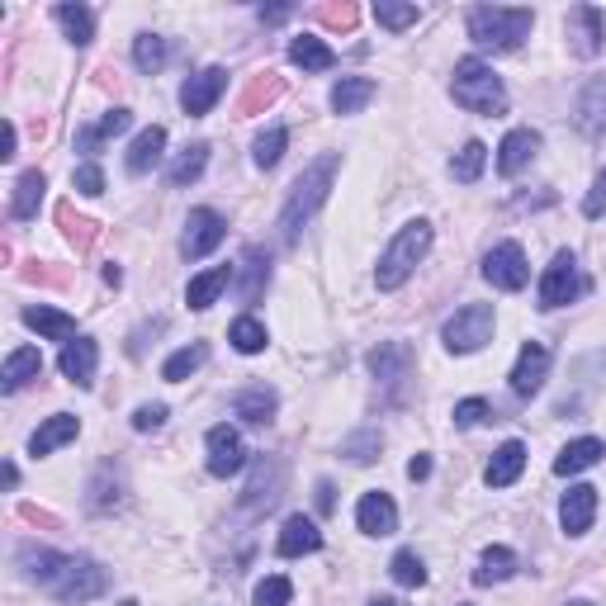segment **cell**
I'll return each instance as SVG.
<instances>
[{
    "instance_id": "obj_1",
    "label": "cell",
    "mask_w": 606,
    "mask_h": 606,
    "mask_svg": "<svg viewBox=\"0 0 606 606\" xmlns=\"http://www.w3.org/2000/svg\"><path fill=\"white\" fill-rule=\"evenodd\" d=\"M20 564L38 588L53 592V597H62V602H90L109 583L105 569H100L95 559H86V554H57V550H43V545H24Z\"/></svg>"
},
{
    "instance_id": "obj_2",
    "label": "cell",
    "mask_w": 606,
    "mask_h": 606,
    "mask_svg": "<svg viewBox=\"0 0 606 606\" xmlns=\"http://www.w3.org/2000/svg\"><path fill=\"white\" fill-rule=\"evenodd\" d=\"M337 171H341V157H337V152H322L318 162L304 166V176L294 180V190H289V199H285V214H280V237H285V242H299V232L313 223L318 209L327 204L332 185H337Z\"/></svg>"
},
{
    "instance_id": "obj_3",
    "label": "cell",
    "mask_w": 606,
    "mask_h": 606,
    "mask_svg": "<svg viewBox=\"0 0 606 606\" xmlns=\"http://www.w3.org/2000/svg\"><path fill=\"white\" fill-rule=\"evenodd\" d=\"M431 242H436V232H431L427 218H412V223H403V228H398V237L389 242V252L379 256V266H375V285H379L384 294L403 289L408 280H412V270L427 261Z\"/></svg>"
},
{
    "instance_id": "obj_4",
    "label": "cell",
    "mask_w": 606,
    "mask_h": 606,
    "mask_svg": "<svg viewBox=\"0 0 606 606\" xmlns=\"http://www.w3.org/2000/svg\"><path fill=\"white\" fill-rule=\"evenodd\" d=\"M464 24H469V38L483 48V53H517L526 38H531V29H536V15L531 10L474 5Z\"/></svg>"
},
{
    "instance_id": "obj_5",
    "label": "cell",
    "mask_w": 606,
    "mask_h": 606,
    "mask_svg": "<svg viewBox=\"0 0 606 606\" xmlns=\"http://www.w3.org/2000/svg\"><path fill=\"white\" fill-rule=\"evenodd\" d=\"M450 95H455V105H464L469 114H488V119L507 109V86H502V76L488 67L483 57L455 62V81H450Z\"/></svg>"
},
{
    "instance_id": "obj_6",
    "label": "cell",
    "mask_w": 606,
    "mask_h": 606,
    "mask_svg": "<svg viewBox=\"0 0 606 606\" xmlns=\"http://www.w3.org/2000/svg\"><path fill=\"white\" fill-rule=\"evenodd\" d=\"M441 341L450 356H474L493 341V308L488 304H464L455 318L441 327Z\"/></svg>"
},
{
    "instance_id": "obj_7",
    "label": "cell",
    "mask_w": 606,
    "mask_h": 606,
    "mask_svg": "<svg viewBox=\"0 0 606 606\" xmlns=\"http://www.w3.org/2000/svg\"><path fill=\"white\" fill-rule=\"evenodd\" d=\"M228 237V218L218 209H190L185 218V237H180V252H185V261H204V256H214L223 247Z\"/></svg>"
},
{
    "instance_id": "obj_8",
    "label": "cell",
    "mask_w": 606,
    "mask_h": 606,
    "mask_svg": "<svg viewBox=\"0 0 606 606\" xmlns=\"http://www.w3.org/2000/svg\"><path fill=\"white\" fill-rule=\"evenodd\" d=\"M583 275H578V261H573V252H559L554 261L545 266V275H540V308H564V304H573L578 294H583Z\"/></svg>"
},
{
    "instance_id": "obj_9",
    "label": "cell",
    "mask_w": 606,
    "mask_h": 606,
    "mask_svg": "<svg viewBox=\"0 0 606 606\" xmlns=\"http://www.w3.org/2000/svg\"><path fill=\"white\" fill-rule=\"evenodd\" d=\"M483 280H488L493 289H507V294L526 289V280H531L526 252L517 247V242H498V247L483 256Z\"/></svg>"
},
{
    "instance_id": "obj_10",
    "label": "cell",
    "mask_w": 606,
    "mask_h": 606,
    "mask_svg": "<svg viewBox=\"0 0 606 606\" xmlns=\"http://www.w3.org/2000/svg\"><path fill=\"white\" fill-rule=\"evenodd\" d=\"M564 34H569V48L578 57H597L606 43V15L597 5H573L564 20Z\"/></svg>"
},
{
    "instance_id": "obj_11",
    "label": "cell",
    "mask_w": 606,
    "mask_h": 606,
    "mask_svg": "<svg viewBox=\"0 0 606 606\" xmlns=\"http://www.w3.org/2000/svg\"><path fill=\"white\" fill-rule=\"evenodd\" d=\"M209 474L214 479H232V474H242L247 469V446H242V431L237 427H214L209 431Z\"/></svg>"
},
{
    "instance_id": "obj_12",
    "label": "cell",
    "mask_w": 606,
    "mask_h": 606,
    "mask_svg": "<svg viewBox=\"0 0 606 606\" xmlns=\"http://www.w3.org/2000/svg\"><path fill=\"white\" fill-rule=\"evenodd\" d=\"M223 90H228V72L204 67L199 76H190V81L180 86V109H185L190 119H199V114H209L218 100H223Z\"/></svg>"
},
{
    "instance_id": "obj_13",
    "label": "cell",
    "mask_w": 606,
    "mask_h": 606,
    "mask_svg": "<svg viewBox=\"0 0 606 606\" xmlns=\"http://www.w3.org/2000/svg\"><path fill=\"white\" fill-rule=\"evenodd\" d=\"M550 375V346L545 341H526L521 346V356H517V365H512V394H521V398H531L540 394V384H545Z\"/></svg>"
},
{
    "instance_id": "obj_14",
    "label": "cell",
    "mask_w": 606,
    "mask_h": 606,
    "mask_svg": "<svg viewBox=\"0 0 606 606\" xmlns=\"http://www.w3.org/2000/svg\"><path fill=\"white\" fill-rule=\"evenodd\" d=\"M592 517H597V488H592V483H573L569 493H564V502H559L564 536H588Z\"/></svg>"
},
{
    "instance_id": "obj_15",
    "label": "cell",
    "mask_w": 606,
    "mask_h": 606,
    "mask_svg": "<svg viewBox=\"0 0 606 606\" xmlns=\"http://www.w3.org/2000/svg\"><path fill=\"white\" fill-rule=\"evenodd\" d=\"M536 152H540V133H536V128H512V133L498 143V171L502 176H521L526 166L536 162Z\"/></svg>"
},
{
    "instance_id": "obj_16",
    "label": "cell",
    "mask_w": 606,
    "mask_h": 606,
    "mask_svg": "<svg viewBox=\"0 0 606 606\" xmlns=\"http://www.w3.org/2000/svg\"><path fill=\"white\" fill-rule=\"evenodd\" d=\"M356 526L365 536H394L398 531V502L389 493H365L356 502Z\"/></svg>"
},
{
    "instance_id": "obj_17",
    "label": "cell",
    "mask_w": 606,
    "mask_h": 606,
    "mask_svg": "<svg viewBox=\"0 0 606 606\" xmlns=\"http://www.w3.org/2000/svg\"><path fill=\"white\" fill-rule=\"evenodd\" d=\"M280 479H285V469H280L275 460H256L252 464V483H247V493H242V512H261L270 507V502L280 498Z\"/></svg>"
},
{
    "instance_id": "obj_18",
    "label": "cell",
    "mask_w": 606,
    "mask_h": 606,
    "mask_svg": "<svg viewBox=\"0 0 606 606\" xmlns=\"http://www.w3.org/2000/svg\"><path fill=\"white\" fill-rule=\"evenodd\" d=\"M280 559H299V554H318L322 550V531L313 517H289L280 526V540H275Z\"/></svg>"
},
{
    "instance_id": "obj_19",
    "label": "cell",
    "mask_w": 606,
    "mask_h": 606,
    "mask_svg": "<svg viewBox=\"0 0 606 606\" xmlns=\"http://www.w3.org/2000/svg\"><path fill=\"white\" fill-rule=\"evenodd\" d=\"M275 408H280V398H275V389H266V384H252V389H242L232 398V417H242L247 427L275 422Z\"/></svg>"
},
{
    "instance_id": "obj_20",
    "label": "cell",
    "mask_w": 606,
    "mask_h": 606,
    "mask_svg": "<svg viewBox=\"0 0 606 606\" xmlns=\"http://www.w3.org/2000/svg\"><path fill=\"white\" fill-rule=\"evenodd\" d=\"M57 365H62V375H67L72 384H86L95 379V365H100V351H95V341L90 337H76V341H67L62 346V356H57Z\"/></svg>"
},
{
    "instance_id": "obj_21",
    "label": "cell",
    "mask_w": 606,
    "mask_h": 606,
    "mask_svg": "<svg viewBox=\"0 0 606 606\" xmlns=\"http://www.w3.org/2000/svg\"><path fill=\"white\" fill-rule=\"evenodd\" d=\"M521 469H526V446L521 441H502L493 450V460H488L483 479H488V488H512L521 479Z\"/></svg>"
},
{
    "instance_id": "obj_22",
    "label": "cell",
    "mask_w": 606,
    "mask_h": 606,
    "mask_svg": "<svg viewBox=\"0 0 606 606\" xmlns=\"http://www.w3.org/2000/svg\"><path fill=\"white\" fill-rule=\"evenodd\" d=\"M81 436V417H72V412H57V417H48L43 427L29 436V455H53L57 446H67Z\"/></svg>"
},
{
    "instance_id": "obj_23",
    "label": "cell",
    "mask_w": 606,
    "mask_h": 606,
    "mask_svg": "<svg viewBox=\"0 0 606 606\" xmlns=\"http://www.w3.org/2000/svg\"><path fill=\"white\" fill-rule=\"evenodd\" d=\"M602 455H606V446L597 441V436H578V441H569L559 455H554V474H559V479H573V474L592 469Z\"/></svg>"
},
{
    "instance_id": "obj_24",
    "label": "cell",
    "mask_w": 606,
    "mask_h": 606,
    "mask_svg": "<svg viewBox=\"0 0 606 606\" xmlns=\"http://www.w3.org/2000/svg\"><path fill=\"white\" fill-rule=\"evenodd\" d=\"M43 375V356H38V346H20V351L5 356V370H0V389L5 394H20L29 379Z\"/></svg>"
},
{
    "instance_id": "obj_25",
    "label": "cell",
    "mask_w": 606,
    "mask_h": 606,
    "mask_svg": "<svg viewBox=\"0 0 606 606\" xmlns=\"http://www.w3.org/2000/svg\"><path fill=\"white\" fill-rule=\"evenodd\" d=\"M232 275H237V270H232V266L199 270V275L190 280V289H185V304L195 308V313H204V308H214V304H218V294H223V289L232 285Z\"/></svg>"
},
{
    "instance_id": "obj_26",
    "label": "cell",
    "mask_w": 606,
    "mask_h": 606,
    "mask_svg": "<svg viewBox=\"0 0 606 606\" xmlns=\"http://www.w3.org/2000/svg\"><path fill=\"white\" fill-rule=\"evenodd\" d=\"M162 152H166V128L162 124H152V128H143V133L133 138V147H128V176H147L152 166L162 162Z\"/></svg>"
},
{
    "instance_id": "obj_27",
    "label": "cell",
    "mask_w": 606,
    "mask_h": 606,
    "mask_svg": "<svg viewBox=\"0 0 606 606\" xmlns=\"http://www.w3.org/2000/svg\"><path fill=\"white\" fill-rule=\"evenodd\" d=\"M24 322L38 332V337H48V341H76V318L67 313H57V308H48V304H34V308H24Z\"/></svg>"
},
{
    "instance_id": "obj_28",
    "label": "cell",
    "mask_w": 606,
    "mask_h": 606,
    "mask_svg": "<svg viewBox=\"0 0 606 606\" xmlns=\"http://www.w3.org/2000/svg\"><path fill=\"white\" fill-rule=\"evenodd\" d=\"M289 62L304 72H332L337 67V53L318 34H299V38H289Z\"/></svg>"
},
{
    "instance_id": "obj_29",
    "label": "cell",
    "mask_w": 606,
    "mask_h": 606,
    "mask_svg": "<svg viewBox=\"0 0 606 606\" xmlns=\"http://www.w3.org/2000/svg\"><path fill=\"white\" fill-rule=\"evenodd\" d=\"M375 81H370V76H341L337 86H332V109L337 114H360L370 105V100H375Z\"/></svg>"
},
{
    "instance_id": "obj_30",
    "label": "cell",
    "mask_w": 606,
    "mask_h": 606,
    "mask_svg": "<svg viewBox=\"0 0 606 606\" xmlns=\"http://www.w3.org/2000/svg\"><path fill=\"white\" fill-rule=\"evenodd\" d=\"M408 360H412V351L403 341H384V346H375V351H370V375L375 379H384V384H394V379H403V370H408Z\"/></svg>"
},
{
    "instance_id": "obj_31",
    "label": "cell",
    "mask_w": 606,
    "mask_h": 606,
    "mask_svg": "<svg viewBox=\"0 0 606 606\" xmlns=\"http://www.w3.org/2000/svg\"><path fill=\"white\" fill-rule=\"evenodd\" d=\"M517 573V550H507V545H493L479 559V569H474V583L488 588V583H507V578Z\"/></svg>"
},
{
    "instance_id": "obj_32",
    "label": "cell",
    "mask_w": 606,
    "mask_h": 606,
    "mask_svg": "<svg viewBox=\"0 0 606 606\" xmlns=\"http://www.w3.org/2000/svg\"><path fill=\"white\" fill-rule=\"evenodd\" d=\"M53 20L67 29V38L76 48H86L90 38H95V10H90V5H57Z\"/></svg>"
},
{
    "instance_id": "obj_33",
    "label": "cell",
    "mask_w": 606,
    "mask_h": 606,
    "mask_svg": "<svg viewBox=\"0 0 606 606\" xmlns=\"http://www.w3.org/2000/svg\"><path fill=\"white\" fill-rule=\"evenodd\" d=\"M43 190H48L43 171H24L15 180V199H10V214H15V218H34L38 204H43Z\"/></svg>"
},
{
    "instance_id": "obj_34",
    "label": "cell",
    "mask_w": 606,
    "mask_h": 606,
    "mask_svg": "<svg viewBox=\"0 0 606 606\" xmlns=\"http://www.w3.org/2000/svg\"><path fill=\"white\" fill-rule=\"evenodd\" d=\"M204 166H209V147L195 143V147H185L180 157L171 162V171H166V180H171L176 190H185V185H195V180L204 176Z\"/></svg>"
},
{
    "instance_id": "obj_35",
    "label": "cell",
    "mask_w": 606,
    "mask_h": 606,
    "mask_svg": "<svg viewBox=\"0 0 606 606\" xmlns=\"http://www.w3.org/2000/svg\"><path fill=\"white\" fill-rule=\"evenodd\" d=\"M228 341L237 346L242 356H261L266 346H270V332H266V322H256V318L247 313V318H237V322L228 327Z\"/></svg>"
},
{
    "instance_id": "obj_36",
    "label": "cell",
    "mask_w": 606,
    "mask_h": 606,
    "mask_svg": "<svg viewBox=\"0 0 606 606\" xmlns=\"http://www.w3.org/2000/svg\"><path fill=\"white\" fill-rule=\"evenodd\" d=\"M209 360V346L204 341H195V346H180L176 356H166V365H162V379H171V384H180V379H190L195 370Z\"/></svg>"
},
{
    "instance_id": "obj_37",
    "label": "cell",
    "mask_w": 606,
    "mask_h": 606,
    "mask_svg": "<svg viewBox=\"0 0 606 606\" xmlns=\"http://www.w3.org/2000/svg\"><path fill=\"white\" fill-rule=\"evenodd\" d=\"M166 57H171V43H166L162 34H138L133 38V62H138V72H162L166 67Z\"/></svg>"
},
{
    "instance_id": "obj_38",
    "label": "cell",
    "mask_w": 606,
    "mask_h": 606,
    "mask_svg": "<svg viewBox=\"0 0 606 606\" xmlns=\"http://www.w3.org/2000/svg\"><path fill=\"white\" fill-rule=\"evenodd\" d=\"M285 147H289V128L285 124H270L261 138H256V147H252V157L261 171H270V166H280V157H285Z\"/></svg>"
},
{
    "instance_id": "obj_39",
    "label": "cell",
    "mask_w": 606,
    "mask_h": 606,
    "mask_svg": "<svg viewBox=\"0 0 606 606\" xmlns=\"http://www.w3.org/2000/svg\"><path fill=\"white\" fill-rule=\"evenodd\" d=\"M483 166H488V147L479 143V138H469V143L455 152V162H450V176L464 180V185H474V180L483 176Z\"/></svg>"
},
{
    "instance_id": "obj_40",
    "label": "cell",
    "mask_w": 606,
    "mask_h": 606,
    "mask_svg": "<svg viewBox=\"0 0 606 606\" xmlns=\"http://www.w3.org/2000/svg\"><path fill=\"white\" fill-rule=\"evenodd\" d=\"M389 573H394L398 588H422V583H427V564H422L417 550H398L394 564H389Z\"/></svg>"
},
{
    "instance_id": "obj_41",
    "label": "cell",
    "mask_w": 606,
    "mask_h": 606,
    "mask_svg": "<svg viewBox=\"0 0 606 606\" xmlns=\"http://www.w3.org/2000/svg\"><path fill=\"white\" fill-rule=\"evenodd\" d=\"M128 128H133V114H128V109H109L105 119H100V128H86V133H81V147L90 152L95 143H105V138L128 133Z\"/></svg>"
},
{
    "instance_id": "obj_42",
    "label": "cell",
    "mask_w": 606,
    "mask_h": 606,
    "mask_svg": "<svg viewBox=\"0 0 606 606\" xmlns=\"http://www.w3.org/2000/svg\"><path fill=\"white\" fill-rule=\"evenodd\" d=\"M375 20L384 24V29H412V24H417L422 20V10L417 5H403V0H379V5H375Z\"/></svg>"
},
{
    "instance_id": "obj_43",
    "label": "cell",
    "mask_w": 606,
    "mask_h": 606,
    "mask_svg": "<svg viewBox=\"0 0 606 606\" xmlns=\"http://www.w3.org/2000/svg\"><path fill=\"white\" fill-rule=\"evenodd\" d=\"M289 597H294V583L285 573H270V578H261L256 583V597H252V606H289Z\"/></svg>"
},
{
    "instance_id": "obj_44",
    "label": "cell",
    "mask_w": 606,
    "mask_h": 606,
    "mask_svg": "<svg viewBox=\"0 0 606 606\" xmlns=\"http://www.w3.org/2000/svg\"><path fill=\"white\" fill-rule=\"evenodd\" d=\"M242 266H247V285H242V299L256 304V294L270 285V261H266L261 252H247V261H242Z\"/></svg>"
},
{
    "instance_id": "obj_45",
    "label": "cell",
    "mask_w": 606,
    "mask_h": 606,
    "mask_svg": "<svg viewBox=\"0 0 606 606\" xmlns=\"http://www.w3.org/2000/svg\"><path fill=\"white\" fill-rule=\"evenodd\" d=\"M488 412L493 408H488L483 398H464V403H455V427H464V431L479 427V422H488Z\"/></svg>"
},
{
    "instance_id": "obj_46",
    "label": "cell",
    "mask_w": 606,
    "mask_h": 606,
    "mask_svg": "<svg viewBox=\"0 0 606 606\" xmlns=\"http://www.w3.org/2000/svg\"><path fill=\"white\" fill-rule=\"evenodd\" d=\"M76 190H81V195H100V190H105V171H100L95 162H81L76 166Z\"/></svg>"
},
{
    "instance_id": "obj_47",
    "label": "cell",
    "mask_w": 606,
    "mask_h": 606,
    "mask_svg": "<svg viewBox=\"0 0 606 606\" xmlns=\"http://www.w3.org/2000/svg\"><path fill=\"white\" fill-rule=\"evenodd\" d=\"M166 422V403H143L133 412V431H157Z\"/></svg>"
},
{
    "instance_id": "obj_48",
    "label": "cell",
    "mask_w": 606,
    "mask_h": 606,
    "mask_svg": "<svg viewBox=\"0 0 606 606\" xmlns=\"http://www.w3.org/2000/svg\"><path fill=\"white\" fill-rule=\"evenodd\" d=\"M375 450H379V436H375V431H365V436H356V441H346V455H351L356 464H370V460H375Z\"/></svg>"
},
{
    "instance_id": "obj_49",
    "label": "cell",
    "mask_w": 606,
    "mask_h": 606,
    "mask_svg": "<svg viewBox=\"0 0 606 606\" xmlns=\"http://www.w3.org/2000/svg\"><path fill=\"white\" fill-rule=\"evenodd\" d=\"M583 214L588 218H602L606 214V171L592 180V190H588V199H583Z\"/></svg>"
},
{
    "instance_id": "obj_50",
    "label": "cell",
    "mask_w": 606,
    "mask_h": 606,
    "mask_svg": "<svg viewBox=\"0 0 606 606\" xmlns=\"http://www.w3.org/2000/svg\"><path fill=\"white\" fill-rule=\"evenodd\" d=\"M427 474H431V460L427 455H412L408 460V479H427Z\"/></svg>"
},
{
    "instance_id": "obj_51",
    "label": "cell",
    "mask_w": 606,
    "mask_h": 606,
    "mask_svg": "<svg viewBox=\"0 0 606 606\" xmlns=\"http://www.w3.org/2000/svg\"><path fill=\"white\" fill-rule=\"evenodd\" d=\"M289 15H294V10H289V5H275V10H261V20H266V24H280V20H289Z\"/></svg>"
},
{
    "instance_id": "obj_52",
    "label": "cell",
    "mask_w": 606,
    "mask_h": 606,
    "mask_svg": "<svg viewBox=\"0 0 606 606\" xmlns=\"http://www.w3.org/2000/svg\"><path fill=\"white\" fill-rule=\"evenodd\" d=\"M15 143H20V133H15V124H5V152H0V157H15Z\"/></svg>"
},
{
    "instance_id": "obj_53",
    "label": "cell",
    "mask_w": 606,
    "mask_h": 606,
    "mask_svg": "<svg viewBox=\"0 0 606 606\" xmlns=\"http://www.w3.org/2000/svg\"><path fill=\"white\" fill-rule=\"evenodd\" d=\"M318 512H332V483H318Z\"/></svg>"
},
{
    "instance_id": "obj_54",
    "label": "cell",
    "mask_w": 606,
    "mask_h": 606,
    "mask_svg": "<svg viewBox=\"0 0 606 606\" xmlns=\"http://www.w3.org/2000/svg\"><path fill=\"white\" fill-rule=\"evenodd\" d=\"M597 100H606V81L597 86V90H592V95H588V105H597Z\"/></svg>"
},
{
    "instance_id": "obj_55",
    "label": "cell",
    "mask_w": 606,
    "mask_h": 606,
    "mask_svg": "<svg viewBox=\"0 0 606 606\" xmlns=\"http://www.w3.org/2000/svg\"><path fill=\"white\" fill-rule=\"evenodd\" d=\"M375 606H398V602H394V597H379V602H375Z\"/></svg>"
},
{
    "instance_id": "obj_56",
    "label": "cell",
    "mask_w": 606,
    "mask_h": 606,
    "mask_svg": "<svg viewBox=\"0 0 606 606\" xmlns=\"http://www.w3.org/2000/svg\"><path fill=\"white\" fill-rule=\"evenodd\" d=\"M569 606H592V602H569Z\"/></svg>"
}]
</instances>
